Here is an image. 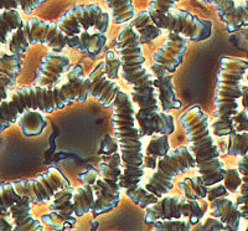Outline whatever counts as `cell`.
Listing matches in <instances>:
<instances>
[{
    "mask_svg": "<svg viewBox=\"0 0 248 231\" xmlns=\"http://www.w3.org/2000/svg\"><path fill=\"white\" fill-rule=\"evenodd\" d=\"M141 46L134 26L124 25L117 35L116 50L122 60V77L132 86V99L139 107L136 113L139 132L141 137H152L154 133L171 134L175 131L174 117L161 110L154 75L144 66Z\"/></svg>",
    "mask_w": 248,
    "mask_h": 231,
    "instance_id": "cell-1",
    "label": "cell"
},
{
    "mask_svg": "<svg viewBox=\"0 0 248 231\" xmlns=\"http://www.w3.org/2000/svg\"><path fill=\"white\" fill-rule=\"evenodd\" d=\"M136 113V103L133 102L132 96L122 90L113 106L112 117L114 137L118 142L123 166L119 184L122 190H124L133 203L141 209H147L156 203L159 198L141 185V181L145 175V166L143 142L137 126Z\"/></svg>",
    "mask_w": 248,
    "mask_h": 231,
    "instance_id": "cell-2",
    "label": "cell"
},
{
    "mask_svg": "<svg viewBox=\"0 0 248 231\" xmlns=\"http://www.w3.org/2000/svg\"><path fill=\"white\" fill-rule=\"evenodd\" d=\"M92 95V82L83 75V67L76 65L67 73V81L55 87L30 86L17 88L10 99L0 102V132L5 131L29 110L52 113L75 101L85 102Z\"/></svg>",
    "mask_w": 248,
    "mask_h": 231,
    "instance_id": "cell-3",
    "label": "cell"
},
{
    "mask_svg": "<svg viewBox=\"0 0 248 231\" xmlns=\"http://www.w3.org/2000/svg\"><path fill=\"white\" fill-rule=\"evenodd\" d=\"M107 37L103 33L85 31L81 35H67L57 23L32 17L24 21L17 30L13 33L9 49L10 52L21 56L31 45H46L54 51H63L66 48L75 49L81 52L94 56L105 48Z\"/></svg>",
    "mask_w": 248,
    "mask_h": 231,
    "instance_id": "cell-4",
    "label": "cell"
},
{
    "mask_svg": "<svg viewBox=\"0 0 248 231\" xmlns=\"http://www.w3.org/2000/svg\"><path fill=\"white\" fill-rule=\"evenodd\" d=\"M180 123L191 146L198 174L209 186L223 182L225 164L220 159V150L215 142L209 116L200 106H192L181 115Z\"/></svg>",
    "mask_w": 248,
    "mask_h": 231,
    "instance_id": "cell-5",
    "label": "cell"
},
{
    "mask_svg": "<svg viewBox=\"0 0 248 231\" xmlns=\"http://www.w3.org/2000/svg\"><path fill=\"white\" fill-rule=\"evenodd\" d=\"M215 93V119L211 124L216 137L236 132L233 117L240 112L238 99H242V80L248 71V61L240 57L225 56L220 60Z\"/></svg>",
    "mask_w": 248,
    "mask_h": 231,
    "instance_id": "cell-6",
    "label": "cell"
},
{
    "mask_svg": "<svg viewBox=\"0 0 248 231\" xmlns=\"http://www.w3.org/2000/svg\"><path fill=\"white\" fill-rule=\"evenodd\" d=\"M102 159L99 163V174L94 184L96 203L92 208L93 216L107 214L117 208L121 201L122 188L119 181L123 173L119 146L116 137L106 135L99 149Z\"/></svg>",
    "mask_w": 248,
    "mask_h": 231,
    "instance_id": "cell-7",
    "label": "cell"
},
{
    "mask_svg": "<svg viewBox=\"0 0 248 231\" xmlns=\"http://www.w3.org/2000/svg\"><path fill=\"white\" fill-rule=\"evenodd\" d=\"M191 168H196V161L191 149L186 146L178 147L159 159L156 170L150 175L144 188L160 199L172 189L175 177Z\"/></svg>",
    "mask_w": 248,
    "mask_h": 231,
    "instance_id": "cell-8",
    "label": "cell"
},
{
    "mask_svg": "<svg viewBox=\"0 0 248 231\" xmlns=\"http://www.w3.org/2000/svg\"><path fill=\"white\" fill-rule=\"evenodd\" d=\"M207 204L191 200L184 195H164L156 203L145 209L144 221L152 224L156 220L181 219L186 217L192 225L200 223L205 216Z\"/></svg>",
    "mask_w": 248,
    "mask_h": 231,
    "instance_id": "cell-9",
    "label": "cell"
},
{
    "mask_svg": "<svg viewBox=\"0 0 248 231\" xmlns=\"http://www.w3.org/2000/svg\"><path fill=\"white\" fill-rule=\"evenodd\" d=\"M154 23L163 30L186 36L194 43L203 41L211 37L212 21L199 17L186 10L171 9L164 14L150 13Z\"/></svg>",
    "mask_w": 248,
    "mask_h": 231,
    "instance_id": "cell-10",
    "label": "cell"
},
{
    "mask_svg": "<svg viewBox=\"0 0 248 231\" xmlns=\"http://www.w3.org/2000/svg\"><path fill=\"white\" fill-rule=\"evenodd\" d=\"M110 17L108 13L97 4L75 5L67 9L57 20V25L67 35H81L85 31L94 29L106 34L109 28Z\"/></svg>",
    "mask_w": 248,
    "mask_h": 231,
    "instance_id": "cell-11",
    "label": "cell"
},
{
    "mask_svg": "<svg viewBox=\"0 0 248 231\" xmlns=\"http://www.w3.org/2000/svg\"><path fill=\"white\" fill-rule=\"evenodd\" d=\"M16 192L21 197L30 198L32 204H43L51 200L60 189L71 186L70 181L60 169L51 166L43 174L32 179H20L13 182Z\"/></svg>",
    "mask_w": 248,
    "mask_h": 231,
    "instance_id": "cell-12",
    "label": "cell"
},
{
    "mask_svg": "<svg viewBox=\"0 0 248 231\" xmlns=\"http://www.w3.org/2000/svg\"><path fill=\"white\" fill-rule=\"evenodd\" d=\"M71 67V60L62 51H50L41 60L36 72L35 85L43 87H55L60 85L62 75Z\"/></svg>",
    "mask_w": 248,
    "mask_h": 231,
    "instance_id": "cell-13",
    "label": "cell"
},
{
    "mask_svg": "<svg viewBox=\"0 0 248 231\" xmlns=\"http://www.w3.org/2000/svg\"><path fill=\"white\" fill-rule=\"evenodd\" d=\"M189 41L184 35L169 33L165 44L153 55V60L163 65L169 72H175L183 64L184 56L189 48Z\"/></svg>",
    "mask_w": 248,
    "mask_h": 231,
    "instance_id": "cell-14",
    "label": "cell"
},
{
    "mask_svg": "<svg viewBox=\"0 0 248 231\" xmlns=\"http://www.w3.org/2000/svg\"><path fill=\"white\" fill-rule=\"evenodd\" d=\"M92 82V95L91 96L98 99L105 108H113L118 93L121 92V86L110 80L107 75L106 61H101L87 75Z\"/></svg>",
    "mask_w": 248,
    "mask_h": 231,
    "instance_id": "cell-15",
    "label": "cell"
},
{
    "mask_svg": "<svg viewBox=\"0 0 248 231\" xmlns=\"http://www.w3.org/2000/svg\"><path fill=\"white\" fill-rule=\"evenodd\" d=\"M152 72L154 75V86L158 91V99L160 101V107L164 112L170 110H179L183 106V102L178 99L172 85L171 72L163 65L154 62L152 65Z\"/></svg>",
    "mask_w": 248,
    "mask_h": 231,
    "instance_id": "cell-16",
    "label": "cell"
},
{
    "mask_svg": "<svg viewBox=\"0 0 248 231\" xmlns=\"http://www.w3.org/2000/svg\"><path fill=\"white\" fill-rule=\"evenodd\" d=\"M23 67V59L15 54H0V102L9 97V90L16 85V79Z\"/></svg>",
    "mask_w": 248,
    "mask_h": 231,
    "instance_id": "cell-17",
    "label": "cell"
},
{
    "mask_svg": "<svg viewBox=\"0 0 248 231\" xmlns=\"http://www.w3.org/2000/svg\"><path fill=\"white\" fill-rule=\"evenodd\" d=\"M74 192L72 186L60 189L59 192L55 193L52 198V203L50 204V210L56 215L59 220L65 224L66 230L75 228L77 216L74 210Z\"/></svg>",
    "mask_w": 248,
    "mask_h": 231,
    "instance_id": "cell-18",
    "label": "cell"
},
{
    "mask_svg": "<svg viewBox=\"0 0 248 231\" xmlns=\"http://www.w3.org/2000/svg\"><path fill=\"white\" fill-rule=\"evenodd\" d=\"M210 204L212 206L211 215L218 217L225 224L227 230H240L242 215H241L240 208L236 203L229 199V197H218L212 199Z\"/></svg>",
    "mask_w": 248,
    "mask_h": 231,
    "instance_id": "cell-19",
    "label": "cell"
},
{
    "mask_svg": "<svg viewBox=\"0 0 248 231\" xmlns=\"http://www.w3.org/2000/svg\"><path fill=\"white\" fill-rule=\"evenodd\" d=\"M32 201L30 198L21 197L19 201L10 208V214L14 220V231H43L44 225L41 221L31 215Z\"/></svg>",
    "mask_w": 248,
    "mask_h": 231,
    "instance_id": "cell-20",
    "label": "cell"
},
{
    "mask_svg": "<svg viewBox=\"0 0 248 231\" xmlns=\"http://www.w3.org/2000/svg\"><path fill=\"white\" fill-rule=\"evenodd\" d=\"M129 24H132L138 33L141 45L152 43L153 40L163 34V29H160L154 23L149 10H143V12L136 14V16L130 20Z\"/></svg>",
    "mask_w": 248,
    "mask_h": 231,
    "instance_id": "cell-21",
    "label": "cell"
},
{
    "mask_svg": "<svg viewBox=\"0 0 248 231\" xmlns=\"http://www.w3.org/2000/svg\"><path fill=\"white\" fill-rule=\"evenodd\" d=\"M170 152L169 134L154 133L148 144L147 152L144 153V166L149 169H155L159 159Z\"/></svg>",
    "mask_w": 248,
    "mask_h": 231,
    "instance_id": "cell-22",
    "label": "cell"
},
{
    "mask_svg": "<svg viewBox=\"0 0 248 231\" xmlns=\"http://www.w3.org/2000/svg\"><path fill=\"white\" fill-rule=\"evenodd\" d=\"M43 113L39 110H29L17 118L20 128L26 137H34L44 132L47 126V121Z\"/></svg>",
    "mask_w": 248,
    "mask_h": 231,
    "instance_id": "cell-23",
    "label": "cell"
},
{
    "mask_svg": "<svg viewBox=\"0 0 248 231\" xmlns=\"http://www.w3.org/2000/svg\"><path fill=\"white\" fill-rule=\"evenodd\" d=\"M72 201H74V210L77 217H82L88 212H91L96 203V192L93 185L85 183L83 185L75 189Z\"/></svg>",
    "mask_w": 248,
    "mask_h": 231,
    "instance_id": "cell-24",
    "label": "cell"
},
{
    "mask_svg": "<svg viewBox=\"0 0 248 231\" xmlns=\"http://www.w3.org/2000/svg\"><path fill=\"white\" fill-rule=\"evenodd\" d=\"M24 24L23 16L17 9H9L0 13V46L8 43L9 35Z\"/></svg>",
    "mask_w": 248,
    "mask_h": 231,
    "instance_id": "cell-25",
    "label": "cell"
},
{
    "mask_svg": "<svg viewBox=\"0 0 248 231\" xmlns=\"http://www.w3.org/2000/svg\"><path fill=\"white\" fill-rule=\"evenodd\" d=\"M181 192L187 199L191 200H201L207 198L209 193V185L205 183L201 175L192 178H185L183 182L179 183Z\"/></svg>",
    "mask_w": 248,
    "mask_h": 231,
    "instance_id": "cell-26",
    "label": "cell"
},
{
    "mask_svg": "<svg viewBox=\"0 0 248 231\" xmlns=\"http://www.w3.org/2000/svg\"><path fill=\"white\" fill-rule=\"evenodd\" d=\"M112 12L113 21L116 24H127L136 16V8L133 0H105Z\"/></svg>",
    "mask_w": 248,
    "mask_h": 231,
    "instance_id": "cell-27",
    "label": "cell"
},
{
    "mask_svg": "<svg viewBox=\"0 0 248 231\" xmlns=\"http://www.w3.org/2000/svg\"><path fill=\"white\" fill-rule=\"evenodd\" d=\"M237 168L242 175V184H241V194L237 198L236 204L240 208L243 219L248 220V155L241 157Z\"/></svg>",
    "mask_w": 248,
    "mask_h": 231,
    "instance_id": "cell-28",
    "label": "cell"
},
{
    "mask_svg": "<svg viewBox=\"0 0 248 231\" xmlns=\"http://www.w3.org/2000/svg\"><path fill=\"white\" fill-rule=\"evenodd\" d=\"M229 33H234L243 26L248 25V0L240 5H236L233 13L222 20Z\"/></svg>",
    "mask_w": 248,
    "mask_h": 231,
    "instance_id": "cell-29",
    "label": "cell"
},
{
    "mask_svg": "<svg viewBox=\"0 0 248 231\" xmlns=\"http://www.w3.org/2000/svg\"><path fill=\"white\" fill-rule=\"evenodd\" d=\"M21 199L13 182L0 183V215L10 212V208Z\"/></svg>",
    "mask_w": 248,
    "mask_h": 231,
    "instance_id": "cell-30",
    "label": "cell"
},
{
    "mask_svg": "<svg viewBox=\"0 0 248 231\" xmlns=\"http://www.w3.org/2000/svg\"><path fill=\"white\" fill-rule=\"evenodd\" d=\"M227 153L231 155H248V132H234L229 135Z\"/></svg>",
    "mask_w": 248,
    "mask_h": 231,
    "instance_id": "cell-31",
    "label": "cell"
},
{
    "mask_svg": "<svg viewBox=\"0 0 248 231\" xmlns=\"http://www.w3.org/2000/svg\"><path fill=\"white\" fill-rule=\"evenodd\" d=\"M153 228L159 231H190L192 230V224L189 220L169 219L156 220L152 223Z\"/></svg>",
    "mask_w": 248,
    "mask_h": 231,
    "instance_id": "cell-32",
    "label": "cell"
},
{
    "mask_svg": "<svg viewBox=\"0 0 248 231\" xmlns=\"http://www.w3.org/2000/svg\"><path fill=\"white\" fill-rule=\"evenodd\" d=\"M45 1L46 0H0V10L21 9L25 14H30Z\"/></svg>",
    "mask_w": 248,
    "mask_h": 231,
    "instance_id": "cell-33",
    "label": "cell"
},
{
    "mask_svg": "<svg viewBox=\"0 0 248 231\" xmlns=\"http://www.w3.org/2000/svg\"><path fill=\"white\" fill-rule=\"evenodd\" d=\"M106 65H107V75L110 80H116L122 70V60L119 54L117 55L113 50L107 51L106 54Z\"/></svg>",
    "mask_w": 248,
    "mask_h": 231,
    "instance_id": "cell-34",
    "label": "cell"
},
{
    "mask_svg": "<svg viewBox=\"0 0 248 231\" xmlns=\"http://www.w3.org/2000/svg\"><path fill=\"white\" fill-rule=\"evenodd\" d=\"M201 1L211 3L212 8L216 10L218 16H220L221 21H222L225 17L230 16V15L233 13L234 8H236L237 5L233 0H201Z\"/></svg>",
    "mask_w": 248,
    "mask_h": 231,
    "instance_id": "cell-35",
    "label": "cell"
},
{
    "mask_svg": "<svg viewBox=\"0 0 248 231\" xmlns=\"http://www.w3.org/2000/svg\"><path fill=\"white\" fill-rule=\"evenodd\" d=\"M223 184L227 188L230 193L237 192V189L240 188L242 184V175H241L238 168H230L226 169L225 178H223Z\"/></svg>",
    "mask_w": 248,
    "mask_h": 231,
    "instance_id": "cell-36",
    "label": "cell"
},
{
    "mask_svg": "<svg viewBox=\"0 0 248 231\" xmlns=\"http://www.w3.org/2000/svg\"><path fill=\"white\" fill-rule=\"evenodd\" d=\"M192 230L198 231V230H202V231H225L227 230L225 224L221 221L218 217L215 216H210L203 221V223H198L195 225V228H192Z\"/></svg>",
    "mask_w": 248,
    "mask_h": 231,
    "instance_id": "cell-37",
    "label": "cell"
},
{
    "mask_svg": "<svg viewBox=\"0 0 248 231\" xmlns=\"http://www.w3.org/2000/svg\"><path fill=\"white\" fill-rule=\"evenodd\" d=\"M180 1V0H152L149 4L150 13H155V14H164L168 13L169 10L175 8V4Z\"/></svg>",
    "mask_w": 248,
    "mask_h": 231,
    "instance_id": "cell-38",
    "label": "cell"
},
{
    "mask_svg": "<svg viewBox=\"0 0 248 231\" xmlns=\"http://www.w3.org/2000/svg\"><path fill=\"white\" fill-rule=\"evenodd\" d=\"M230 192L227 190V188L225 186V184H221L217 183L214 184V185L209 186V193H207V199L209 201H211L212 199L215 198H218V197H229Z\"/></svg>",
    "mask_w": 248,
    "mask_h": 231,
    "instance_id": "cell-39",
    "label": "cell"
},
{
    "mask_svg": "<svg viewBox=\"0 0 248 231\" xmlns=\"http://www.w3.org/2000/svg\"><path fill=\"white\" fill-rule=\"evenodd\" d=\"M43 221L45 224H47L51 229H54V230H66L65 224L62 223L61 220L57 219L56 215H55L52 212L48 213V214H46V215H44Z\"/></svg>",
    "mask_w": 248,
    "mask_h": 231,
    "instance_id": "cell-40",
    "label": "cell"
},
{
    "mask_svg": "<svg viewBox=\"0 0 248 231\" xmlns=\"http://www.w3.org/2000/svg\"><path fill=\"white\" fill-rule=\"evenodd\" d=\"M79 179H81L83 183H88L91 184V185L94 186L97 179H98V172H97L96 169H93V168H88L86 172L79 174Z\"/></svg>",
    "mask_w": 248,
    "mask_h": 231,
    "instance_id": "cell-41",
    "label": "cell"
},
{
    "mask_svg": "<svg viewBox=\"0 0 248 231\" xmlns=\"http://www.w3.org/2000/svg\"><path fill=\"white\" fill-rule=\"evenodd\" d=\"M14 220H13L10 212L0 215V231H12L14 230Z\"/></svg>",
    "mask_w": 248,
    "mask_h": 231,
    "instance_id": "cell-42",
    "label": "cell"
},
{
    "mask_svg": "<svg viewBox=\"0 0 248 231\" xmlns=\"http://www.w3.org/2000/svg\"><path fill=\"white\" fill-rule=\"evenodd\" d=\"M243 90V95H242V99H241V104L243 106L246 111H248V86H243L242 87Z\"/></svg>",
    "mask_w": 248,
    "mask_h": 231,
    "instance_id": "cell-43",
    "label": "cell"
},
{
    "mask_svg": "<svg viewBox=\"0 0 248 231\" xmlns=\"http://www.w3.org/2000/svg\"><path fill=\"white\" fill-rule=\"evenodd\" d=\"M247 230H248V228H247Z\"/></svg>",
    "mask_w": 248,
    "mask_h": 231,
    "instance_id": "cell-44",
    "label": "cell"
},
{
    "mask_svg": "<svg viewBox=\"0 0 248 231\" xmlns=\"http://www.w3.org/2000/svg\"><path fill=\"white\" fill-rule=\"evenodd\" d=\"M247 79H248V76H247Z\"/></svg>",
    "mask_w": 248,
    "mask_h": 231,
    "instance_id": "cell-45",
    "label": "cell"
}]
</instances>
